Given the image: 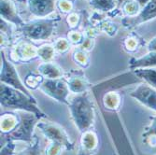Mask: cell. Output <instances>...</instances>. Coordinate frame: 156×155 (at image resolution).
Returning <instances> with one entry per match:
<instances>
[{
  "instance_id": "6da1fadb",
  "label": "cell",
  "mask_w": 156,
  "mask_h": 155,
  "mask_svg": "<svg viewBox=\"0 0 156 155\" xmlns=\"http://www.w3.org/2000/svg\"><path fill=\"white\" fill-rule=\"evenodd\" d=\"M0 104L5 108L35 114L40 120L47 118V115L37 107V100L34 96L27 95L22 91L4 83H1L0 85Z\"/></svg>"
},
{
  "instance_id": "7a4b0ae2",
  "label": "cell",
  "mask_w": 156,
  "mask_h": 155,
  "mask_svg": "<svg viewBox=\"0 0 156 155\" xmlns=\"http://www.w3.org/2000/svg\"><path fill=\"white\" fill-rule=\"evenodd\" d=\"M68 108L74 124L81 134L91 130L94 123L95 112L94 104L86 93L72 98L69 101Z\"/></svg>"
},
{
  "instance_id": "3957f363",
  "label": "cell",
  "mask_w": 156,
  "mask_h": 155,
  "mask_svg": "<svg viewBox=\"0 0 156 155\" xmlns=\"http://www.w3.org/2000/svg\"><path fill=\"white\" fill-rule=\"evenodd\" d=\"M60 20L61 18L59 16L52 19L38 18L25 23L17 30L21 32L24 37L30 40H47L53 34L57 23Z\"/></svg>"
},
{
  "instance_id": "277c9868",
  "label": "cell",
  "mask_w": 156,
  "mask_h": 155,
  "mask_svg": "<svg viewBox=\"0 0 156 155\" xmlns=\"http://www.w3.org/2000/svg\"><path fill=\"white\" fill-rule=\"evenodd\" d=\"M37 128L48 140H50L51 143L59 144L66 150H72L74 149V143L59 124L39 121L37 124Z\"/></svg>"
},
{
  "instance_id": "5b68a950",
  "label": "cell",
  "mask_w": 156,
  "mask_h": 155,
  "mask_svg": "<svg viewBox=\"0 0 156 155\" xmlns=\"http://www.w3.org/2000/svg\"><path fill=\"white\" fill-rule=\"evenodd\" d=\"M21 122L15 130L8 134V140L12 141H23L27 144H30L33 141V132L35 127H37V122L40 121L35 114L26 112L25 114L20 115Z\"/></svg>"
},
{
  "instance_id": "8992f818",
  "label": "cell",
  "mask_w": 156,
  "mask_h": 155,
  "mask_svg": "<svg viewBox=\"0 0 156 155\" xmlns=\"http://www.w3.org/2000/svg\"><path fill=\"white\" fill-rule=\"evenodd\" d=\"M39 89L52 99L68 106V95L70 90L67 82L62 78L54 79H44L40 84Z\"/></svg>"
},
{
  "instance_id": "52a82bcc",
  "label": "cell",
  "mask_w": 156,
  "mask_h": 155,
  "mask_svg": "<svg viewBox=\"0 0 156 155\" xmlns=\"http://www.w3.org/2000/svg\"><path fill=\"white\" fill-rule=\"evenodd\" d=\"M1 61H2V66H1V74H0L1 83H4L6 85L20 90L29 96H33L32 93L26 89V86H24V84L20 79L17 70L15 69L14 65L6 58L4 51H1Z\"/></svg>"
},
{
  "instance_id": "ba28073f",
  "label": "cell",
  "mask_w": 156,
  "mask_h": 155,
  "mask_svg": "<svg viewBox=\"0 0 156 155\" xmlns=\"http://www.w3.org/2000/svg\"><path fill=\"white\" fill-rule=\"evenodd\" d=\"M130 96L141 105L156 112V89L149 84H140L130 93Z\"/></svg>"
},
{
  "instance_id": "9c48e42d",
  "label": "cell",
  "mask_w": 156,
  "mask_h": 155,
  "mask_svg": "<svg viewBox=\"0 0 156 155\" xmlns=\"http://www.w3.org/2000/svg\"><path fill=\"white\" fill-rule=\"evenodd\" d=\"M156 18V0L151 1L134 17H126L122 20V23L126 27H135L144 23L150 22Z\"/></svg>"
},
{
  "instance_id": "30bf717a",
  "label": "cell",
  "mask_w": 156,
  "mask_h": 155,
  "mask_svg": "<svg viewBox=\"0 0 156 155\" xmlns=\"http://www.w3.org/2000/svg\"><path fill=\"white\" fill-rule=\"evenodd\" d=\"M27 8L32 15L45 18L55 11L57 0H26Z\"/></svg>"
},
{
  "instance_id": "8fae6325",
  "label": "cell",
  "mask_w": 156,
  "mask_h": 155,
  "mask_svg": "<svg viewBox=\"0 0 156 155\" xmlns=\"http://www.w3.org/2000/svg\"><path fill=\"white\" fill-rule=\"evenodd\" d=\"M0 13L2 19L13 23L18 28L25 23L19 15L17 7L13 0H0Z\"/></svg>"
},
{
  "instance_id": "7c38bea8",
  "label": "cell",
  "mask_w": 156,
  "mask_h": 155,
  "mask_svg": "<svg viewBox=\"0 0 156 155\" xmlns=\"http://www.w3.org/2000/svg\"><path fill=\"white\" fill-rule=\"evenodd\" d=\"M130 69L156 67V51H149L142 57H132L129 61Z\"/></svg>"
},
{
  "instance_id": "4fadbf2b",
  "label": "cell",
  "mask_w": 156,
  "mask_h": 155,
  "mask_svg": "<svg viewBox=\"0 0 156 155\" xmlns=\"http://www.w3.org/2000/svg\"><path fill=\"white\" fill-rule=\"evenodd\" d=\"M0 121H1V123H0L1 133H3L4 135H8L16 129L21 122V117L17 113L9 112V113L1 114Z\"/></svg>"
},
{
  "instance_id": "5bb4252c",
  "label": "cell",
  "mask_w": 156,
  "mask_h": 155,
  "mask_svg": "<svg viewBox=\"0 0 156 155\" xmlns=\"http://www.w3.org/2000/svg\"><path fill=\"white\" fill-rule=\"evenodd\" d=\"M97 145H98V137L94 131L88 130L81 134L80 148L82 153L86 155H91V153L96 149Z\"/></svg>"
},
{
  "instance_id": "9a60e30c",
  "label": "cell",
  "mask_w": 156,
  "mask_h": 155,
  "mask_svg": "<svg viewBox=\"0 0 156 155\" xmlns=\"http://www.w3.org/2000/svg\"><path fill=\"white\" fill-rule=\"evenodd\" d=\"M39 74L45 79H61L64 75L62 69L51 62H44L38 65Z\"/></svg>"
},
{
  "instance_id": "2e32d148",
  "label": "cell",
  "mask_w": 156,
  "mask_h": 155,
  "mask_svg": "<svg viewBox=\"0 0 156 155\" xmlns=\"http://www.w3.org/2000/svg\"><path fill=\"white\" fill-rule=\"evenodd\" d=\"M67 85L69 87L70 92L80 94L87 92V89L89 87V84L82 75H77V76H71L68 78L66 80Z\"/></svg>"
},
{
  "instance_id": "e0dca14e",
  "label": "cell",
  "mask_w": 156,
  "mask_h": 155,
  "mask_svg": "<svg viewBox=\"0 0 156 155\" xmlns=\"http://www.w3.org/2000/svg\"><path fill=\"white\" fill-rule=\"evenodd\" d=\"M133 73L139 79H142L150 86L156 89V69L153 68H136Z\"/></svg>"
},
{
  "instance_id": "ac0fdd59",
  "label": "cell",
  "mask_w": 156,
  "mask_h": 155,
  "mask_svg": "<svg viewBox=\"0 0 156 155\" xmlns=\"http://www.w3.org/2000/svg\"><path fill=\"white\" fill-rule=\"evenodd\" d=\"M17 55L20 60L28 61L35 58L37 55V50H36L35 47H33L32 45L23 42V43L18 45V47H16V56Z\"/></svg>"
},
{
  "instance_id": "d6986e66",
  "label": "cell",
  "mask_w": 156,
  "mask_h": 155,
  "mask_svg": "<svg viewBox=\"0 0 156 155\" xmlns=\"http://www.w3.org/2000/svg\"><path fill=\"white\" fill-rule=\"evenodd\" d=\"M151 122L142 134L143 142L151 147H156V116L151 118Z\"/></svg>"
},
{
  "instance_id": "ffe728a7",
  "label": "cell",
  "mask_w": 156,
  "mask_h": 155,
  "mask_svg": "<svg viewBox=\"0 0 156 155\" xmlns=\"http://www.w3.org/2000/svg\"><path fill=\"white\" fill-rule=\"evenodd\" d=\"M103 104L106 109L108 110H116L121 104V97L115 92L106 93L103 97Z\"/></svg>"
},
{
  "instance_id": "44dd1931",
  "label": "cell",
  "mask_w": 156,
  "mask_h": 155,
  "mask_svg": "<svg viewBox=\"0 0 156 155\" xmlns=\"http://www.w3.org/2000/svg\"><path fill=\"white\" fill-rule=\"evenodd\" d=\"M117 0H90V5L100 11H111L114 9Z\"/></svg>"
},
{
  "instance_id": "7402d4cb",
  "label": "cell",
  "mask_w": 156,
  "mask_h": 155,
  "mask_svg": "<svg viewBox=\"0 0 156 155\" xmlns=\"http://www.w3.org/2000/svg\"><path fill=\"white\" fill-rule=\"evenodd\" d=\"M122 9L127 17H134L139 13L141 8L136 0H128L122 5Z\"/></svg>"
},
{
  "instance_id": "603a6c76",
  "label": "cell",
  "mask_w": 156,
  "mask_h": 155,
  "mask_svg": "<svg viewBox=\"0 0 156 155\" xmlns=\"http://www.w3.org/2000/svg\"><path fill=\"white\" fill-rule=\"evenodd\" d=\"M17 155H41L40 151V142L37 136H34L33 141L28 144V147L20 151Z\"/></svg>"
},
{
  "instance_id": "cb8c5ba5",
  "label": "cell",
  "mask_w": 156,
  "mask_h": 155,
  "mask_svg": "<svg viewBox=\"0 0 156 155\" xmlns=\"http://www.w3.org/2000/svg\"><path fill=\"white\" fill-rule=\"evenodd\" d=\"M54 50H55L54 47L46 45V46H43L37 50V55L44 62H50L54 55Z\"/></svg>"
},
{
  "instance_id": "d4e9b609",
  "label": "cell",
  "mask_w": 156,
  "mask_h": 155,
  "mask_svg": "<svg viewBox=\"0 0 156 155\" xmlns=\"http://www.w3.org/2000/svg\"><path fill=\"white\" fill-rule=\"evenodd\" d=\"M44 78L41 75L37 76V75H29L25 78V86L29 87L31 89H37L39 88L41 82L43 81Z\"/></svg>"
},
{
  "instance_id": "484cf974",
  "label": "cell",
  "mask_w": 156,
  "mask_h": 155,
  "mask_svg": "<svg viewBox=\"0 0 156 155\" xmlns=\"http://www.w3.org/2000/svg\"><path fill=\"white\" fill-rule=\"evenodd\" d=\"M16 144L15 141L8 140L7 143L1 148V155H17L15 153Z\"/></svg>"
},
{
  "instance_id": "4316f807",
  "label": "cell",
  "mask_w": 156,
  "mask_h": 155,
  "mask_svg": "<svg viewBox=\"0 0 156 155\" xmlns=\"http://www.w3.org/2000/svg\"><path fill=\"white\" fill-rule=\"evenodd\" d=\"M63 149L64 147L59 144L51 143L45 150V155H61Z\"/></svg>"
},
{
  "instance_id": "83f0119b",
  "label": "cell",
  "mask_w": 156,
  "mask_h": 155,
  "mask_svg": "<svg viewBox=\"0 0 156 155\" xmlns=\"http://www.w3.org/2000/svg\"><path fill=\"white\" fill-rule=\"evenodd\" d=\"M74 59L80 65L85 66L88 65V57L82 51H78L77 54H74Z\"/></svg>"
},
{
  "instance_id": "f1b7e54d",
  "label": "cell",
  "mask_w": 156,
  "mask_h": 155,
  "mask_svg": "<svg viewBox=\"0 0 156 155\" xmlns=\"http://www.w3.org/2000/svg\"><path fill=\"white\" fill-rule=\"evenodd\" d=\"M69 47V42L66 39L64 38H60L58 39V41H56V43L54 45V49L57 50L60 52H64L66 51Z\"/></svg>"
},
{
  "instance_id": "f546056e",
  "label": "cell",
  "mask_w": 156,
  "mask_h": 155,
  "mask_svg": "<svg viewBox=\"0 0 156 155\" xmlns=\"http://www.w3.org/2000/svg\"><path fill=\"white\" fill-rule=\"evenodd\" d=\"M57 5L60 8V9L63 10L64 12L70 11V10L72 9V7H73L72 2L71 1H68V0H60Z\"/></svg>"
},
{
  "instance_id": "4dcf8cb0",
  "label": "cell",
  "mask_w": 156,
  "mask_h": 155,
  "mask_svg": "<svg viewBox=\"0 0 156 155\" xmlns=\"http://www.w3.org/2000/svg\"><path fill=\"white\" fill-rule=\"evenodd\" d=\"M137 47V41L134 38H129L126 40V48L128 49L130 51H136Z\"/></svg>"
},
{
  "instance_id": "1f68e13d",
  "label": "cell",
  "mask_w": 156,
  "mask_h": 155,
  "mask_svg": "<svg viewBox=\"0 0 156 155\" xmlns=\"http://www.w3.org/2000/svg\"><path fill=\"white\" fill-rule=\"evenodd\" d=\"M149 51H156V37L153 38L149 44Z\"/></svg>"
},
{
  "instance_id": "d6a6232c",
  "label": "cell",
  "mask_w": 156,
  "mask_h": 155,
  "mask_svg": "<svg viewBox=\"0 0 156 155\" xmlns=\"http://www.w3.org/2000/svg\"><path fill=\"white\" fill-rule=\"evenodd\" d=\"M136 1L138 3V5L140 6V8L142 9L143 7H145L151 1V0H136Z\"/></svg>"
},
{
  "instance_id": "836d02e7",
  "label": "cell",
  "mask_w": 156,
  "mask_h": 155,
  "mask_svg": "<svg viewBox=\"0 0 156 155\" xmlns=\"http://www.w3.org/2000/svg\"><path fill=\"white\" fill-rule=\"evenodd\" d=\"M126 1H128V0H117V4L119 5V6H122L124 2H126Z\"/></svg>"
}]
</instances>
